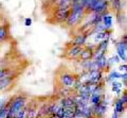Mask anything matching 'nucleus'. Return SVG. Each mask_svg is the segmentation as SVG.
<instances>
[{
	"label": "nucleus",
	"instance_id": "obj_1",
	"mask_svg": "<svg viewBox=\"0 0 127 118\" xmlns=\"http://www.w3.org/2000/svg\"><path fill=\"white\" fill-rule=\"evenodd\" d=\"M27 103V97L25 96H17L11 99V103L9 107V112H7V116L6 118H12L16 115V113L19 112L21 109L26 107Z\"/></svg>",
	"mask_w": 127,
	"mask_h": 118
},
{
	"label": "nucleus",
	"instance_id": "obj_2",
	"mask_svg": "<svg viewBox=\"0 0 127 118\" xmlns=\"http://www.w3.org/2000/svg\"><path fill=\"white\" fill-rule=\"evenodd\" d=\"M86 11L85 9H73L71 10L69 17L67 18L66 20V25L69 28H72V27L77 26L79 22H81L83 19L86 16Z\"/></svg>",
	"mask_w": 127,
	"mask_h": 118
},
{
	"label": "nucleus",
	"instance_id": "obj_3",
	"mask_svg": "<svg viewBox=\"0 0 127 118\" xmlns=\"http://www.w3.org/2000/svg\"><path fill=\"white\" fill-rule=\"evenodd\" d=\"M57 79L59 81L61 86H65V87L71 88V87H73L75 81L77 80V77L70 71H64V72L58 74Z\"/></svg>",
	"mask_w": 127,
	"mask_h": 118
},
{
	"label": "nucleus",
	"instance_id": "obj_4",
	"mask_svg": "<svg viewBox=\"0 0 127 118\" xmlns=\"http://www.w3.org/2000/svg\"><path fill=\"white\" fill-rule=\"evenodd\" d=\"M71 12L70 6L69 7H64V9H56V11L53 13V18L54 20L58 23L66 22L67 18L69 17V14Z\"/></svg>",
	"mask_w": 127,
	"mask_h": 118
},
{
	"label": "nucleus",
	"instance_id": "obj_5",
	"mask_svg": "<svg viewBox=\"0 0 127 118\" xmlns=\"http://www.w3.org/2000/svg\"><path fill=\"white\" fill-rule=\"evenodd\" d=\"M114 45L117 47V56L120 58V60L125 63L127 59V41H123V39H121L120 42L117 41Z\"/></svg>",
	"mask_w": 127,
	"mask_h": 118
},
{
	"label": "nucleus",
	"instance_id": "obj_6",
	"mask_svg": "<svg viewBox=\"0 0 127 118\" xmlns=\"http://www.w3.org/2000/svg\"><path fill=\"white\" fill-rule=\"evenodd\" d=\"M15 79L16 76L12 74V76H9L0 80V92H6V90L12 88V86H14L15 84Z\"/></svg>",
	"mask_w": 127,
	"mask_h": 118
},
{
	"label": "nucleus",
	"instance_id": "obj_7",
	"mask_svg": "<svg viewBox=\"0 0 127 118\" xmlns=\"http://www.w3.org/2000/svg\"><path fill=\"white\" fill-rule=\"evenodd\" d=\"M85 46H74L72 45V47L67 50V54L66 57L69 59V60H72V59H78V57L81 56L83 49H84Z\"/></svg>",
	"mask_w": 127,
	"mask_h": 118
},
{
	"label": "nucleus",
	"instance_id": "obj_8",
	"mask_svg": "<svg viewBox=\"0 0 127 118\" xmlns=\"http://www.w3.org/2000/svg\"><path fill=\"white\" fill-rule=\"evenodd\" d=\"M109 7V0H98L96 2V4L93 7V13L97 14H104L105 12L108 11Z\"/></svg>",
	"mask_w": 127,
	"mask_h": 118
},
{
	"label": "nucleus",
	"instance_id": "obj_9",
	"mask_svg": "<svg viewBox=\"0 0 127 118\" xmlns=\"http://www.w3.org/2000/svg\"><path fill=\"white\" fill-rule=\"evenodd\" d=\"M94 54V47L90 46V47H84L81 56L78 57V59L81 61H88V60H92Z\"/></svg>",
	"mask_w": 127,
	"mask_h": 118
},
{
	"label": "nucleus",
	"instance_id": "obj_10",
	"mask_svg": "<svg viewBox=\"0 0 127 118\" xmlns=\"http://www.w3.org/2000/svg\"><path fill=\"white\" fill-rule=\"evenodd\" d=\"M102 23L104 25L106 30H111L113 26V17L108 11L102 14Z\"/></svg>",
	"mask_w": 127,
	"mask_h": 118
},
{
	"label": "nucleus",
	"instance_id": "obj_11",
	"mask_svg": "<svg viewBox=\"0 0 127 118\" xmlns=\"http://www.w3.org/2000/svg\"><path fill=\"white\" fill-rule=\"evenodd\" d=\"M125 0H109V6L112 7L116 13H120L125 7Z\"/></svg>",
	"mask_w": 127,
	"mask_h": 118
},
{
	"label": "nucleus",
	"instance_id": "obj_12",
	"mask_svg": "<svg viewBox=\"0 0 127 118\" xmlns=\"http://www.w3.org/2000/svg\"><path fill=\"white\" fill-rule=\"evenodd\" d=\"M87 38H88V34L86 33H78L74 36L72 41V45L74 46H85Z\"/></svg>",
	"mask_w": 127,
	"mask_h": 118
},
{
	"label": "nucleus",
	"instance_id": "obj_13",
	"mask_svg": "<svg viewBox=\"0 0 127 118\" xmlns=\"http://www.w3.org/2000/svg\"><path fill=\"white\" fill-rule=\"evenodd\" d=\"M10 26L9 25H2L0 26V44L2 42L6 41L10 37Z\"/></svg>",
	"mask_w": 127,
	"mask_h": 118
},
{
	"label": "nucleus",
	"instance_id": "obj_14",
	"mask_svg": "<svg viewBox=\"0 0 127 118\" xmlns=\"http://www.w3.org/2000/svg\"><path fill=\"white\" fill-rule=\"evenodd\" d=\"M102 79L101 70H91L89 73V83H98Z\"/></svg>",
	"mask_w": 127,
	"mask_h": 118
},
{
	"label": "nucleus",
	"instance_id": "obj_15",
	"mask_svg": "<svg viewBox=\"0 0 127 118\" xmlns=\"http://www.w3.org/2000/svg\"><path fill=\"white\" fill-rule=\"evenodd\" d=\"M108 44H109V38L102 39V41L98 43V45L94 48V51H106L107 47H108Z\"/></svg>",
	"mask_w": 127,
	"mask_h": 118
},
{
	"label": "nucleus",
	"instance_id": "obj_16",
	"mask_svg": "<svg viewBox=\"0 0 127 118\" xmlns=\"http://www.w3.org/2000/svg\"><path fill=\"white\" fill-rule=\"evenodd\" d=\"M114 111H116L118 114H121L125 111V104L123 103L121 99H118L116 101V109H114Z\"/></svg>",
	"mask_w": 127,
	"mask_h": 118
},
{
	"label": "nucleus",
	"instance_id": "obj_17",
	"mask_svg": "<svg viewBox=\"0 0 127 118\" xmlns=\"http://www.w3.org/2000/svg\"><path fill=\"white\" fill-rule=\"evenodd\" d=\"M91 102H92L93 105L102 103V96L100 95V94H93L92 97H91Z\"/></svg>",
	"mask_w": 127,
	"mask_h": 118
},
{
	"label": "nucleus",
	"instance_id": "obj_18",
	"mask_svg": "<svg viewBox=\"0 0 127 118\" xmlns=\"http://www.w3.org/2000/svg\"><path fill=\"white\" fill-rule=\"evenodd\" d=\"M15 118H26L27 117V110L23 108V109H21L19 112H17L16 113V115L14 116Z\"/></svg>",
	"mask_w": 127,
	"mask_h": 118
},
{
	"label": "nucleus",
	"instance_id": "obj_19",
	"mask_svg": "<svg viewBox=\"0 0 127 118\" xmlns=\"http://www.w3.org/2000/svg\"><path fill=\"white\" fill-rule=\"evenodd\" d=\"M118 78H121V73H119L118 71H111L108 76V80H116Z\"/></svg>",
	"mask_w": 127,
	"mask_h": 118
},
{
	"label": "nucleus",
	"instance_id": "obj_20",
	"mask_svg": "<svg viewBox=\"0 0 127 118\" xmlns=\"http://www.w3.org/2000/svg\"><path fill=\"white\" fill-rule=\"evenodd\" d=\"M69 88L68 87H65V86H62V88L58 90V94L59 95H62V96H67V95H69Z\"/></svg>",
	"mask_w": 127,
	"mask_h": 118
},
{
	"label": "nucleus",
	"instance_id": "obj_21",
	"mask_svg": "<svg viewBox=\"0 0 127 118\" xmlns=\"http://www.w3.org/2000/svg\"><path fill=\"white\" fill-rule=\"evenodd\" d=\"M6 101H9V100H6L4 97H2V98H0V110H1L2 108H4L5 107V104L7 103Z\"/></svg>",
	"mask_w": 127,
	"mask_h": 118
},
{
	"label": "nucleus",
	"instance_id": "obj_22",
	"mask_svg": "<svg viewBox=\"0 0 127 118\" xmlns=\"http://www.w3.org/2000/svg\"><path fill=\"white\" fill-rule=\"evenodd\" d=\"M121 100H122L123 103L126 105V103H127V94H126V90H124V93H123V95L121 97Z\"/></svg>",
	"mask_w": 127,
	"mask_h": 118
},
{
	"label": "nucleus",
	"instance_id": "obj_23",
	"mask_svg": "<svg viewBox=\"0 0 127 118\" xmlns=\"http://www.w3.org/2000/svg\"><path fill=\"white\" fill-rule=\"evenodd\" d=\"M32 25V18L31 17H27L25 19V26L26 27H30Z\"/></svg>",
	"mask_w": 127,
	"mask_h": 118
},
{
	"label": "nucleus",
	"instance_id": "obj_24",
	"mask_svg": "<svg viewBox=\"0 0 127 118\" xmlns=\"http://www.w3.org/2000/svg\"><path fill=\"white\" fill-rule=\"evenodd\" d=\"M126 67H127V65H126V63H124L123 65L120 66V68H119V70L120 71H126Z\"/></svg>",
	"mask_w": 127,
	"mask_h": 118
},
{
	"label": "nucleus",
	"instance_id": "obj_25",
	"mask_svg": "<svg viewBox=\"0 0 127 118\" xmlns=\"http://www.w3.org/2000/svg\"><path fill=\"white\" fill-rule=\"evenodd\" d=\"M112 87H119V88H121L122 87V84L121 83H118V82H112Z\"/></svg>",
	"mask_w": 127,
	"mask_h": 118
},
{
	"label": "nucleus",
	"instance_id": "obj_26",
	"mask_svg": "<svg viewBox=\"0 0 127 118\" xmlns=\"http://www.w3.org/2000/svg\"><path fill=\"white\" fill-rule=\"evenodd\" d=\"M112 118H119V114H118L116 111H114L113 114H112Z\"/></svg>",
	"mask_w": 127,
	"mask_h": 118
}]
</instances>
